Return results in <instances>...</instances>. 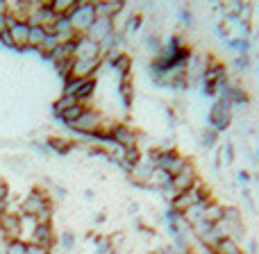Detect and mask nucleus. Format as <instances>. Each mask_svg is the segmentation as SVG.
Listing matches in <instances>:
<instances>
[{
	"label": "nucleus",
	"mask_w": 259,
	"mask_h": 254,
	"mask_svg": "<svg viewBox=\"0 0 259 254\" xmlns=\"http://www.w3.org/2000/svg\"><path fill=\"white\" fill-rule=\"evenodd\" d=\"M94 3H96V14L103 18H112L114 23L125 12V3L123 0H94Z\"/></svg>",
	"instance_id": "ddd939ff"
},
{
	"label": "nucleus",
	"mask_w": 259,
	"mask_h": 254,
	"mask_svg": "<svg viewBox=\"0 0 259 254\" xmlns=\"http://www.w3.org/2000/svg\"><path fill=\"white\" fill-rule=\"evenodd\" d=\"M46 145H48L50 150H55L57 155H68V152L75 147V141H71V138H64V136H48Z\"/></svg>",
	"instance_id": "dca6fc26"
},
{
	"label": "nucleus",
	"mask_w": 259,
	"mask_h": 254,
	"mask_svg": "<svg viewBox=\"0 0 259 254\" xmlns=\"http://www.w3.org/2000/svg\"><path fill=\"white\" fill-rule=\"evenodd\" d=\"M25 247H27V241H23V238L5 241V250H3V254H25Z\"/></svg>",
	"instance_id": "393cba45"
},
{
	"label": "nucleus",
	"mask_w": 259,
	"mask_h": 254,
	"mask_svg": "<svg viewBox=\"0 0 259 254\" xmlns=\"http://www.w3.org/2000/svg\"><path fill=\"white\" fill-rule=\"evenodd\" d=\"M96 18H98V14H96L94 0H80V3L75 5V9L71 12L68 21H71L73 30H75L77 34H87V30L91 27V23H94Z\"/></svg>",
	"instance_id": "f03ea898"
},
{
	"label": "nucleus",
	"mask_w": 259,
	"mask_h": 254,
	"mask_svg": "<svg viewBox=\"0 0 259 254\" xmlns=\"http://www.w3.org/2000/svg\"><path fill=\"white\" fill-rule=\"evenodd\" d=\"M103 59H73L71 64V75L68 77H77V80H87V77H96Z\"/></svg>",
	"instance_id": "9b49d317"
},
{
	"label": "nucleus",
	"mask_w": 259,
	"mask_h": 254,
	"mask_svg": "<svg viewBox=\"0 0 259 254\" xmlns=\"http://www.w3.org/2000/svg\"><path fill=\"white\" fill-rule=\"evenodd\" d=\"M25 254H50V250H46V247H41V245H34V243H27Z\"/></svg>",
	"instance_id": "c85d7f7f"
},
{
	"label": "nucleus",
	"mask_w": 259,
	"mask_h": 254,
	"mask_svg": "<svg viewBox=\"0 0 259 254\" xmlns=\"http://www.w3.org/2000/svg\"><path fill=\"white\" fill-rule=\"evenodd\" d=\"M75 55L73 59H103V50H100V43H96L94 39H89L87 34H77L75 41Z\"/></svg>",
	"instance_id": "423d86ee"
},
{
	"label": "nucleus",
	"mask_w": 259,
	"mask_h": 254,
	"mask_svg": "<svg viewBox=\"0 0 259 254\" xmlns=\"http://www.w3.org/2000/svg\"><path fill=\"white\" fill-rule=\"evenodd\" d=\"M214 252H216V254H241L243 250H241V245H239V241H234V238L225 236V238H221V241L216 243Z\"/></svg>",
	"instance_id": "6ab92c4d"
},
{
	"label": "nucleus",
	"mask_w": 259,
	"mask_h": 254,
	"mask_svg": "<svg viewBox=\"0 0 259 254\" xmlns=\"http://www.w3.org/2000/svg\"><path fill=\"white\" fill-rule=\"evenodd\" d=\"M118 95H121L123 105L125 107H132V100H134V84H132V77H123L118 82Z\"/></svg>",
	"instance_id": "aec40b11"
},
{
	"label": "nucleus",
	"mask_w": 259,
	"mask_h": 254,
	"mask_svg": "<svg viewBox=\"0 0 259 254\" xmlns=\"http://www.w3.org/2000/svg\"><path fill=\"white\" fill-rule=\"evenodd\" d=\"M73 105H80V103H77L73 95H64V93H62V95H59V98L53 103V114H55V116H59V114L66 112V109L73 107Z\"/></svg>",
	"instance_id": "b1692460"
},
{
	"label": "nucleus",
	"mask_w": 259,
	"mask_h": 254,
	"mask_svg": "<svg viewBox=\"0 0 259 254\" xmlns=\"http://www.w3.org/2000/svg\"><path fill=\"white\" fill-rule=\"evenodd\" d=\"M114 32H116V23H114L112 18L98 16L94 23H91L89 30H87V36H89V39H94L96 43H105V41H107Z\"/></svg>",
	"instance_id": "9d476101"
},
{
	"label": "nucleus",
	"mask_w": 259,
	"mask_h": 254,
	"mask_svg": "<svg viewBox=\"0 0 259 254\" xmlns=\"http://www.w3.org/2000/svg\"><path fill=\"white\" fill-rule=\"evenodd\" d=\"M50 207H55L53 197H50L41 186H34V188H30V191H27V195L21 200L18 214H25V216H32V218H36L41 211L50 209Z\"/></svg>",
	"instance_id": "f257e3e1"
},
{
	"label": "nucleus",
	"mask_w": 259,
	"mask_h": 254,
	"mask_svg": "<svg viewBox=\"0 0 259 254\" xmlns=\"http://www.w3.org/2000/svg\"><path fill=\"white\" fill-rule=\"evenodd\" d=\"M27 243H34V245H41V247L53 252V247L57 245V232H55L53 223L36 225V227L32 229L30 238H27Z\"/></svg>",
	"instance_id": "39448f33"
},
{
	"label": "nucleus",
	"mask_w": 259,
	"mask_h": 254,
	"mask_svg": "<svg viewBox=\"0 0 259 254\" xmlns=\"http://www.w3.org/2000/svg\"><path fill=\"white\" fill-rule=\"evenodd\" d=\"M159 193H161V197H164V200L168 202V205H170V202H173V197L178 195V191H175V188H173V182H170V184H166L164 188H159Z\"/></svg>",
	"instance_id": "bb28decb"
},
{
	"label": "nucleus",
	"mask_w": 259,
	"mask_h": 254,
	"mask_svg": "<svg viewBox=\"0 0 259 254\" xmlns=\"http://www.w3.org/2000/svg\"><path fill=\"white\" fill-rule=\"evenodd\" d=\"M7 30L12 34L14 50H27V34H30V25L25 21H12L7 16Z\"/></svg>",
	"instance_id": "f8f14e48"
},
{
	"label": "nucleus",
	"mask_w": 259,
	"mask_h": 254,
	"mask_svg": "<svg viewBox=\"0 0 259 254\" xmlns=\"http://www.w3.org/2000/svg\"><path fill=\"white\" fill-rule=\"evenodd\" d=\"M230 109L232 107L221 98L209 107V127L214 129V132H223V129H228L230 121H232V112H230Z\"/></svg>",
	"instance_id": "20e7f679"
},
{
	"label": "nucleus",
	"mask_w": 259,
	"mask_h": 254,
	"mask_svg": "<svg viewBox=\"0 0 259 254\" xmlns=\"http://www.w3.org/2000/svg\"><path fill=\"white\" fill-rule=\"evenodd\" d=\"M105 121H107V118H105L103 112H98L96 107H84L82 116L73 123L71 129H73V132H77V134H82V136H89L91 138L100 127L105 125Z\"/></svg>",
	"instance_id": "7ed1b4c3"
},
{
	"label": "nucleus",
	"mask_w": 259,
	"mask_h": 254,
	"mask_svg": "<svg viewBox=\"0 0 259 254\" xmlns=\"http://www.w3.org/2000/svg\"><path fill=\"white\" fill-rule=\"evenodd\" d=\"M112 143L123 147H139V129L125 123H116L112 127Z\"/></svg>",
	"instance_id": "1a4fd4ad"
},
{
	"label": "nucleus",
	"mask_w": 259,
	"mask_h": 254,
	"mask_svg": "<svg viewBox=\"0 0 259 254\" xmlns=\"http://www.w3.org/2000/svg\"><path fill=\"white\" fill-rule=\"evenodd\" d=\"M46 36H48V30L46 27H30V34H27V48L39 50L44 45Z\"/></svg>",
	"instance_id": "412c9836"
},
{
	"label": "nucleus",
	"mask_w": 259,
	"mask_h": 254,
	"mask_svg": "<svg viewBox=\"0 0 259 254\" xmlns=\"http://www.w3.org/2000/svg\"><path fill=\"white\" fill-rule=\"evenodd\" d=\"M7 30V0H0V32Z\"/></svg>",
	"instance_id": "cd10ccee"
},
{
	"label": "nucleus",
	"mask_w": 259,
	"mask_h": 254,
	"mask_svg": "<svg viewBox=\"0 0 259 254\" xmlns=\"http://www.w3.org/2000/svg\"><path fill=\"white\" fill-rule=\"evenodd\" d=\"M82 112H84V107H82V105H73V107H68L66 112H62V114H59V116H57V121H62L64 125H68V127H71L73 123H75L77 118L82 116Z\"/></svg>",
	"instance_id": "4be33fe9"
},
{
	"label": "nucleus",
	"mask_w": 259,
	"mask_h": 254,
	"mask_svg": "<svg viewBox=\"0 0 259 254\" xmlns=\"http://www.w3.org/2000/svg\"><path fill=\"white\" fill-rule=\"evenodd\" d=\"M241 254H246V252H241Z\"/></svg>",
	"instance_id": "2f4dec72"
},
{
	"label": "nucleus",
	"mask_w": 259,
	"mask_h": 254,
	"mask_svg": "<svg viewBox=\"0 0 259 254\" xmlns=\"http://www.w3.org/2000/svg\"><path fill=\"white\" fill-rule=\"evenodd\" d=\"M0 43L7 45V48H14V43H12V34H9V30H3V32H0Z\"/></svg>",
	"instance_id": "c756f323"
},
{
	"label": "nucleus",
	"mask_w": 259,
	"mask_h": 254,
	"mask_svg": "<svg viewBox=\"0 0 259 254\" xmlns=\"http://www.w3.org/2000/svg\"><path fill=\"white\" fill-rule=\"evenodd\" d=\"M223 214H225V205H221V202H216V200H209L205 205L202 218L209 220L211 225H219V223H223Z\"/></svg>",
	"instance_id": "2eb2a0df"
},
{
	"label": "nucleus",
	"mask_w": 259,
	"mask_h": 254,
	"mask_svg": "<svg viewBox=\"0 0 259 254\" xmlns=\"http://www.w3.org/2000/svg\"><path fill=\"white\" fill-rule=\"evenodd\" d=\"M130 182L137 184V186H148V182H150V175L155 173V164H152L150 159H146V157H141V161H137L134 166H130L125 170Z\"/></svg>",
	"instance_id": "0eeeda50"
},
{
	"label": "nucleus",
	"mask_w": 259,
	"mask_h": 254,
	"mask_svg": "<svg viewBox=\"0 0 259 254\" xmlns=\"http://www.w3.org/2000/svg\"><path fill=\"white\" fill-rule=\"evenodd\" d=\"M198 179H200V177H198L196 166H193V161H189L187 168H184L180 175H175V177H173V188L178 193H184V191H189V188H191Z\"/></svg>",
	"instance_id": "4468645a"
},
{
	"label": "nucleus",
	"mask_w": 259,
	"mask_h": 254,
	"mask_svg": "<svg viewBox=\"0 0 259 254\" xmlns=\"http://www.w3.org/2000/svg\"><path fill=\"white\" fill-rule=\"evenodd\" d=\"M132 64H134V59L130 57L127 53H121V55H118V57L112 62V68L118 73V77L123 80V77H130V73H132Z\"/></svg>",
	"instance_id": "f3484780"
},
{
	"label": "nucleus",
	"mask_w": 259,
	"mask_h": 254,
	"mask_svg": "<svg viewBox=\"0 0 259 254\" xmlns=\"http://www.w3.org/2000/svg\"><path fill=\"white\" fill-rule=\"evenodd\" d=\"M75 5H77V0H53L50 9H53V14L57 18H68L71 12L75 9Z\"/></svg>",
	"instance_id": "a211bd4d"
},
{
	"label": "nucleus",
	"mask_w": 259,
	"mask_h": 254,
	"mask_svg": "<svg viewBox=\"0 0 259 254\" xmlns=\"http://www.w3.org/2000/svg\"><path fill=\"white\" fill-rule=\"evenodd\" d=\"M216 138H219V132H214V129H200V145L205 147V150H209V147L216 145Z\"/></svg>",
	"instance_id": "a878e982"
},
{
	"label": "nucleus",
	"mask_w": 259,
	"mask_h": 254,
	"mask_svg": "<svg viewBox=\"0 0 259 254\" xmlns=\"http://www.w3.org/2000/svg\"><path fill=\"white\" fill-rule=\"evenodd\" d=\"M148 254H157V252H148Z\"/></svg>",
	"instance_id": "7c9ffc66"
},
{
	"label": "nucleus",
	"mask_w": 259,
	"mask_h": 254,
	"mask_svg": "<svg viewBox=\"0 0 259 254\" xmlns=\"http://www.w3.org/2000/svg\"><path fill=\"white\" fill-rule=\"evenodd\" d=\"M0 236L5 241L21 238V216H18V211L7 209L5 214H0Z\"/></svg>",
	"instance_id": "6e6552de"
},
{
	"label": "nucleus",
	"mask_w": 259,
	"mask_h": 254,
	"mask_svg": "<svg viewBox=\"0 0 259 254\" xmlns=\"http://www.w3.org/2000/svg\"><path fill=\"white\" fill-rule=\"evenodd\" d=\"M57 245L62 247V252H64V254H71L73 250H75V245H77L75 234L68 232V229H66V232H62V234L57 236Z\"/></svg>",
	"instance_id": "5701e85b"
}]
</instances>
